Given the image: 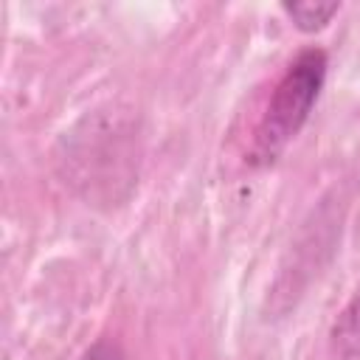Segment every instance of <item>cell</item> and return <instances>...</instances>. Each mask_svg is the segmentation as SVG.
I'll return each instance as SVG.
<instances>
[{"instance_id": "cell-1", "label": "cell", "mask_w": 360, "mask_h": 360, "mask_svg": "<svg viewBox=\"0 0 360 360\" xmlns=\"http://www.w3.org/2000/svg\"><path fill=\"white\" fill-rule=\"evenodd\" d=\"M326 70H329V59L323 48H304L287 65L256 127L253 152H250L253 166H270L290 146V141L301 132V127L307 124L323 90Z\"/></svg>"}, {"instance_id": "cell-2", "label": "cell", "mask_w": 360, "mask_h": 360, "mask_svg": "<svg viewBox=\"0 0 360 360\" xmlns=\"http://www.w3.org/2000/svg\"><path fill=\"white\" fill-rule=\"evenodd\" d=\"M329 349L340 360H360V295H354L332 321Z\"/></svg>"}, {"instance_id": "cell-3", "label": "cell", "mask_w": 360, "mask_h": 360, "mask_svg": "<svg viewBox=\"0 0 360 360\" xmlns=\"http://www.w3.org/2000/svg\"><path fill=\"white\" fill-rule=\"evenodd\" d=\"M281 11L287 14V20L298 28V31H304V34H315V31H321V28H326L329 22H332V17L340 11V3H312V0H284L281 3Z\"/></svg>"}, {"instance_id": "cell-4", "label": "cell", "mask_w": 360, "mask_h": 360, "mask_svg": "<svg viewBox=\"0 0 360 360\" xmlns=\"http://www.w3.org/2000/svg\"><path fill=\"white\" fill-rule=\"evenodd\" d=\"M82 360H124V352L110 340H98L84 352Z\"/></svg>"}]
</instances>
